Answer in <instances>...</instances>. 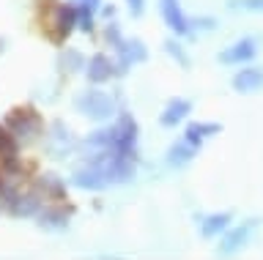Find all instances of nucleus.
Instances as JSON below:
<instances>
[{
  "mask_svg": "<svg viewBox=\"0 0 263 260\" xmlns=\"http://www.w3.org/2000/svg\"><path fill=\"white\" fill-rule=\"evenodd\" d=\"M77 110L82 115L93 118V121H104L115 112V104H112L110 96L102 93V91H88V93L77 96Z\"/></svg>",
  "mask_w": 263,
  "mask_h": 260,
  "instance_id": "obj_1",
  "label": "nucleus"
},
{
  "mask_svg": "<svg viewBox=\"0 0 263 260\" xmlns=\"http://www.w3.org/2000/svg\"><path fill=\"white\" fill-rule=\"evenodd\" d=\"M255 227H258V219H247V222H241L238 227H233V230L219 241L217 255L219 257H230V255H236L238 249H244L247 241H250V235L255 233Z\"/></svg>",
  "mask_w": 263,
  "mask_h": 260,
  "instance_id": "obj_2",
  "label": "nucleus"
},
{
  "mask_svg": "<svg viewBox=\"0 0 263 260\" xmlns=\"http://www.w3.org/2000/svg\"><path fill=\"white\" fill-rule=\"evenodd\" d=\"M159 14L176 36H189L192 33V19L181 9V0H159Z\"/></svg>",
  "mask_w": 263,
  "mask_h": 260,
  "instance_id": "obj_3",
  "label": "nucleus"
},
{
  "mask_svg": "<svg viewBox=\"0 0 263 260\" xmlns=\"http://www.w3.org/2000/svg\"><path fill=\"white\" fill-rule=\"evenodd\" d=\"M258 55V38L247 36V38H238L230 47L219 52V63H228V66H241V63L252 61Z\"/></svg>",
  "mask_w": 263,
  "mask_h": 260,
  "instance_id": "obj_4",
  "label": "nucleus"
},
{
  "mask_svg": "<svg viewBox=\"0 0 263 260\" xmlns=\"http://www.w3.org/2000/svg\"><path fill=\"white\" fill-rule=\"evenodd\" d=\"M115 52H118V58H121V69L123 71L126 66H132V63H140V61H145V44L140 42V38H121L118 44H115Z\"/></svg>",
  "mask_w": 263,
  "mask_h": 260,
  "instance_id": "obj_5",
  "label": "nucleus"
},
{
  "mask_svg": "<svg viewBox=\"0 0 263 260\" xmlns=\"http://www.w3.org/2000/svg\"><path fill=\"white\" fill-rule=\"evenodd\" d=\"M233 88H236L238 93H255V91H260V88H263V66L241 69L233 77Z\"/></svg>",
  "mask_w": 263,
  "mask_h": 260,
  "instance_id": "obj_6",
  "label": "nucleus"
},
{
  "mask_svg": "<svg viewBox=\"0 0 263 260\" xmlns=\"http://www.w3.org/2000/svg\"><path fill=\"white\" fill-rule=\"evenodd\" d=\"M77 25V6L74 3H61L55 9V28H58V36L66 38Z\"/></svg>",
  "mask_w": 263,
  "mask_h": 260,
  "instance_id": "obj_7",
  "label": "nucleus"
},
{
  "mask_svg": "<svg viewBox=\"0 0 263 260\" xmlns=\"http://www.w3.org/2000/svg\"><path fill=\"white\" fill-rule=\"evenodd\" d=\"M189 112H192V102H186V99H173V102H167V107H164V112H162V126H176V124H181Z\"/></svg>",
  "mask_w": 263,
  "mask_h": 260,
  "instance_id": "obj_8",
  "label": "nucleus"
},
{
  "mask_svg": "<svg viewBox=\"0 0 263 260\" xmlns=\"http://www.w3.org/2000/svg\"><path fill=\"white\" fill-rule=\"evenodd\" d=\"M230 216L228 211H222V214H209L200 222V233L205 235V238H217V235L222 233V230H228V222H230Z\"/></svg>",
  "mask_w": 263,
  "mask_h": 260,
  "instance_id": "obj_9",
  "label": "nucleus"
},
{
  "mask_svg": "<svg viewBox=\"0 0 263 260\" xmlns=\"http://www.w3.org/2000/svg\"><path fill=\"white\" fill-rule=\"evenodd\" d=\"M112 77V63L104 55H93L88 61V79L90 83H104V79Z\"/></svg>",
  "mask_w": 263,
  "mask_h": 260,
  "instance_id": "obj_10",
  "label": "nucleus"
},
{
  "mask_svg": "<svg viewBox=\"0 0 263 260\" xmlns=\"http://www.w3.org/2000/svg\"><path fill=\"white\" fill-rule=\"evenodd\" d=\"M219 124H189L186 126V137L184 140L189 143V145H197L200 148V143L205 140V137H211V134H219Z\"/></svg>",
  "mask_w": 263,
  "mask_h": 260,
  "instance_id": "obj_11",
  "label": "nucleus"
},
{
  "mask_svg": "<svg viewBox=\"0 0 263 260\" xmlns=\"http://www.w3.org/2000/svg\"><path fill=\"white\" fill-rule=\"evenodd\" d=\"M192 156H195V145H189V143L184 140V143L173 145V148L167 151V165L184 167V165H189V162H192Z\"/></svg>",
  "mask_w": 263,
  "mask_h": 260,
  "instance_id": "obj_12",
  "label": "nucleus"
},
{
  "mask_svg": "<svg viewBox=\"0 0 263 260\" xmlns=\"http://www.w3.org/2000/svg\"><path fill=\"white\" fill-rule=\"evenodd\" d=\"M228 6L233 11H263V0H228Z\"/></svg>",
  "mask_w": 263,
  "mask_h": 260,
  "instance_id": "obj_13",
  "label": "nucleus"
},
{
  "mask_svg": "<svg viewBox=\"0 0 263 260\" xmlns=\"http://www.w3.org/2000/svg\"><path fill=\"white\" fill-rule=\"evenodd\" d=\"M164 50H167V52L173 55V58H176V61L181 63V66H189V58H186V52L181 50V44H178V42H173V38H167V42H164Z\"/></svg>",
  "mask_w": 263,
  "mask_h": 260,
  "instance_id": "obj_14",
  "label": "nucleus"
},
{
  "mask_svg": "<svg viewBox=\"0 0 263 260\" xmlns=\"http://www.w3.org/2000/svg\"><path fill=\"white\" fill-rule=\"evenodd\" d=\"M104 36H107V42H110L112 47L118 44L121 38H123V36H121V28H118V22H110V25H107V30H104Z\"/></svg>",
  "mask_w": 263,
  "mask_h": 260,
  "instance_id": "obj_15",
  "label": "nucleus"
},
{
  "mask_svg": "<svg viewBox=\"0 0 263 260\" xmlns=\"http://www.w3.org/2000/svg\"><path fill=\"white\" fill-rule=\"evenodd\" d=\"M126 9L132 17H143L145 14V0H126Z\"/></svg>",
  "mask_w": 263,
  "mask_h": 260,
  "instance_id": "obj_16",
  "label": "nucleus"
},
{
  "mask_svg": "<svg viewBox=\"0 0 263 260\" xmlns=\"http://www.w3.org/2000/svg\"><path fill=\"white\" fill-rule=\"evenodd\" d=\"M71 3L77 6V11H96L102 6V0H71Z\"/></svg>",
  "mask_w": 263,
  "mask_h": 260,
  "instance_id": "obj_17",
  "label": "nucleus"
},
{
  "mask_svg": "<svg viewBox=\"0 0 263 260\" xmlns=\"http://www.w3.org/2000/svg\"><path fill=\"white\" fill-rule=\"evenodd\" d=\"M192 25H200V28H205V30H211V28H214V19H211V17H203V19H195Z\"/></svg>",
  "mask_w": 263,
  "mask_h": 260,
  "instance_id": "obj_18",
  "label": "nucleus"
}]
</instances>
